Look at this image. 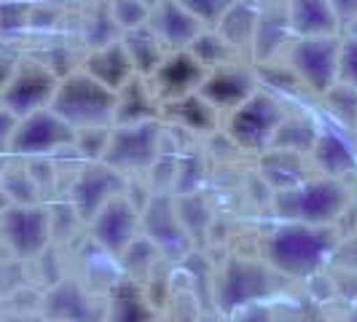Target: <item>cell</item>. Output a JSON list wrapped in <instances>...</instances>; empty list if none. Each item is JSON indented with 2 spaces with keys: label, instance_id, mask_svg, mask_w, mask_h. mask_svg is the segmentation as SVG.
<instances>
[{
  "label": "cell",
  "instance_id": "9c48e42d",
  "mask_svg": "<svg viewBox=\"0 0 357 322\" xmlns=\"http://www.w3.org/2000/svg\"><path fill=\"white\" fill-rule=\"evenodd\" d=\"M73 140H75V129L65 124L52 107H43L19 118L11 135L8 153L19 159H38L56 153L62 148H73Z\"/></svg>",
  "mask_w": 357,
  "mask_h": 322
},
{
  "label": "cell",
  "instance_id": "d6a6232c",
  "mask_svg": "<svg viewBox=\"0 0 357 322\" xmlns=\"http://www.w3.org/2000/svg\"><path fill=\"white\" fill-rule=\"evenodd\" d=\"M3 188L11 197V204H38L40 201V188L33 180L30 169H8L3 175Z\"/></svg>",
  "mask_w": 357,
  "mask_h": 322
},
{
  "label": "cell",
  "instance_id": "8d00e7d4",
  "mask_svg": "<svg viewBox=\"0 0 357 322\" xmlns=\"http://www.w3.org/2000/svg\"><path fill=\"white\" fill-rule=\"evenodd\" d=\"M231 3L234 0H180V6L197 19L202 27H215Z\"/></svg>",
  "mask_w": 357,
  "mask_h": 322
},
{
  "label": "cell",
  "instance_id": "ab89813d",
  "mask_svg": "<svg viewBox=\"0 0 357 322\" xmlns=\"http://www.w3.org/2000/svg\"><path fill=\"white\" fill-rule=\"evenodd\" d=\"M258 75H261V81L271 84L277 91H293L296 84H301L298 75H296L293 70H266V68H261Z\"/></svg>",
  "mask_w": 357,
  "mask_h": 322
},
{
  "label": "cell",
  "instance_id": "603a6c76",
  "mask_svg": "<svg viewBox=\"0 0 357 322\" xmlns=\"http://www.w3.org/2000/svg\"><path fill=\"white\" fill-rule=\"evenodd\" d=\"M84 70L113 91H119L129 78L137 75V72H135V65H132V59H129V54H126V49H124V43H121V38L113 40V43H107V46L91 49Z\"/></svg>",
  "mask_w": 357,
  "mask_h": 322
},
{
  "label": "cell",
  "instance_id": "ba28073f",
  "mask_svg": "<svg viewBox=\"0 0 357 322\" xmlns=\"http://www.w3.org/2000/svg\"><path fill=\"white\" fill-rule=\"evenodd\" d=\"M59 84V75L38 59H19L17 70L0 89V105L11 110L17 118H24L36 110L52 105V97Z\"/></svg>",
  "mask_w": 357,
  "mask_h": 322
},
{
  "label": "cell",
  "instance_id": "836d02e7",
  "mask_svg": "<svg viewBox=\"0 0 357 322\" xmlns=\"http://www.w3.org/2000/svg\"><path fill=\"white\" fill-rule=\"evenodd\" d=\"M107 140H110V126H86V129H75L73 148L84 161H102Z\"/></svg>",
  "mask_w": 357,
  "mask_h": 322
},
{
  "label": "cell",
  "instance_id": "74e56055",
  "mask_svg": "<svg viewBox=\"0 0 357 322\" xmlns=\"http://www.w3.org/2000/svg\"><path fill=\"white\" fill-rule=\"evenodd\" d=\"M226 322H277L274 320V309L271 301H255V304H245L226 314Z\"/></svg>",
  "mask_w": 357,
  "mask_h": 322
},
{
  "label": "cell",
  "instance_id": "bcb514c9",
  "mask_svg": "<svg viewBox=\"0 0 357 322\" xmlns=\"http://www.w3.org/2000/svg\"><path fill=\"white\" fill-rule=\"evenodd\" d=\"M27 3H40V6H52V3H65V0H27Z\"/></svg>",
  "mask_w": 357,
  "mask_h": 322
},
{
  "label": "cell",
  "instance_id": "f1b7e54d",
  "mask_svg": "<svg viewBox=\"0 0 357 322\" xmlns=\"http://www.w3.org/2000/svg\"><path fill=\"white\" fill-rule=\"evenodd\" d=\"M175 204H178V215L183 229L191 236L194 247H199V239L210 229V207H207L210 201H204V197H199L197 191H194V194H180L175 199Z\"/></svg>",
  "mask_w": 357,
  "mask_h": 322
},
{
  "label": "cell",
  "instance_id": "7c38bea8",
  "mask_svg": "<svg viewBox=\"0 0 357 322\" xmlns=\"http://www.w3.org/2000/svg\"><path fill=\"white\" fill-rule=\"evenodd\" d=\"M40 312L49 322H105L107 296L68 277L40 296Z\"/></svg>",
  "mask_w": 357,
  "mask_h": 322
},
{
  "label": "cell",
  "instance_id": "d6986e66",
  "mask_svg": "<svg viewBox=\"0 0 357 322\" xmlns=\"http://www.w3.org/2000/svg\"><path fill=\"white\" fill-rule=\"evenodd\" d=\"M258 172H261V180L274 194L296 188L304 180L312 178V167L306 164L304 153L285 151V148H266L261 153V161H258Z\"/></svg>",
  "mask_w": 357,
  "mask_h": 322
},
{
  "label": "cell",
  "instance_id": "30bf717a",
  "mask_svg": "<svg viewBox=\"0 0 357 322\" xmlns=\"http://www.w3.org/2000/svg\"><path fill=\"white\" fill-rule=\"evenodd\" d=\"M86 226H89L91 242L105 255L119 261L126 247L143 233V210L126 194H121L110 199Z\"/></svg>",
  "mask_w": 357,
  "mask_h": 322
},
{
  "label": "cell",
  "instance_id": "52a82bcc",
  "mask_svg": "<svg viewBox=\"0 0 357 322\" xmlns=\"http://www.w3.org/2000/svg\"><path fill=\"white\" fill-rule=\"evenodd\" d=\"M282 118H285V110L280 105V100L268 91H255L242 105L231 110L229 137L239 151L264 153Z\"/></svg>",
  "mask_w": 357,
  "mask_h": 322
},
{
  "label": "cell",
  "instance_id": "f35d334b",
  "mask_svg": "<svg viewBox=\"0 0 357 322\" xmlns=\"http://www.w3.org/2000/svg\"><path fill=\"white\" fill-rule=\"evenodd\" d=\"M339 81H344V84H352V86L357 89V36L341 43Z\"/></svg>",
  "mask_w": 357,
  "mask_h": 322
},
{
  "label": "cell",
  "instance_id": "f6af8a7d",
  "mask_svg": "<svg viewBox=\"0 0 357 322\" xmlns=\"http://www.w3.org/2000/svg\"><path fill=\"white\" fill-rule=\"evenodd\" d=\"M349 255H352V268H355V274H357V233H355V239H352V247H349Z\"/></svg>",
  "mask_w": 357,
  "mask_h": 322
},
{
  "label": "cell",
  "instance_id": "5bb4252c",
  "mask_svg": "<svg viewBox=\"0 0 357 322\" xmlns=\"http://www.w3.org/2000/svg\"><path fill=\"white\" fill-rule=\"evenodd\" d=\"M126 194L124 172L113 169L105 161H86L70 188V204L84 223L105 207L110 199Z\"/></svg>",
  "mask_w": 357,
  "mask_h": 322
},
{
  "label": "cell",
  "instance_id": "4316f807",
  "mask_svg": "<svg viewBox=\"0 0 357 322\" xmlns=\"http://www.w3.org/2000/svg\"><path fill=\"white\" fill-rule=\"evenodd\" d=\"M290 33L285 11H271V14H258V24H255V36H252L250 52L255 54L258 62H266L271 54L280 52V46L285 43Z\"/></svg>",
  "mask_w": 357,
  "mask_h": 322
},
{
  "label": "cell",
  "instance_id": "cb8c5ba5",
  "mask_svg": "<svg viewBox=\"0 0 357 322\" xmlns=\"http://www.w3.org/2000/svg\"><path fill=\"white\" fill-rule=\"evenodd\" d=\"M161 116H167L169 121H175L188 132H197V135H213L218 126V110L199 91L185 94L180 100L161 102Z\"/></svg>",
  "mask_w": 357,
  "mask_h": 322
},
{
  "label": "cell",
  "instance_id": "5b68a950",
  "mask_svg": "<svg viewBox=\"0 0 357 322\" xmlns=\"http://www.w3.org/2000/svg\"><path fill=\"white\" fill-rule=\"evenodd\" d=\"M164 148V126L159 118L140 124L110 126V140L102 161L119 172H140L151 169Z\"/></svg>",
  "mask_w": 357,
  "mask_h": 322
},
{
  "label": "cell",
  "instance_id": "8fae6325",
  "mask_svg": "<svg viewBox=\"0 0 357 322\" xmlns=\"http://www.w3.org/2000/svg\"><path fill=\"white\" fill-rule=\"evenodd\" d=\"M341 40L336 36L296 38L290 46V70L312 91H328L339 81Z\"/></svg>",
  "mask_w": 357,
  "mask_h": 322
},
{
  "label": "cell",
  "instance_id": "7a4b0ae2",
  "mask_svg": "<svg viewBox=\"0 0 357 322\" xmlns=\"http://www.w3.org/2000/svg\"><path fill=\"white\" fill-rule=\"evenodd\" d=\"M290 279L271 268L264 258L231 255L218 271L213 285V309L229 314L234 309L255 301H274L285 293Z\"/></svg>",
  "mask_w": 357,
  "mask_h": 322
},
{
  "label": "cell",
  "instance_id": "4fadbf2b",
  "mask_svg": "<svg viewBox=\"0 0 357 322\" xmlns=\"http://www.w3.org/2000/svg\"><path fill=\"white\" fill-rule=\"evenodd\" d=\"M143 233L159 247L167 261H175V263H180L194 250L191 236L180 223L175 197L161 194V191L148 199V204L143 207Z\"/></svg>",
  "mask_w": 357,
  "mask_h": 322
},
{
  "label": "cell",
  "instance_id": "4dcf8cb0",
  "mask_svg": "<svg viewBox=\"0 0 357 322\" xmlns=\"http://www.w3.org/2000/svg\"><path fill=\"white\" fill-rule=\"evenodd\" d=\"M325 105L331 110V116L339 118V124L344 126H357V89L352 84L336 81L328 91H322Z\"/></svg>",
  "mask_w": 357,
  "mask_h": 322
},
{
  "label": "cell",
  "instance_id": "b9f144b4",
  "mask_svg": "<svg viewBox=\"0 0 357 322\" xmlns=\"http://www.w3.org/2000/svg\"><path fill=\"white\" fill-rule=\"evenodd\" d=\"M0 322H49L43 317L40 309H14V312H3Z\"/></svg>",
  "mask_w": 357,
  "mask_h": 322
},
{
  "label": "cell",
  "instance_id": "d4e9b609",
  "mask_svg": "<svg viewBox=\"0 0 357 322\" xmlns=\"http://www.w3.org/2000/svg\"><path fill=\"white\" fill-rule=\"evenodd\" d=\"M258 8L248 3V0H234L226 8V14L220 17V22L215 24V30L220 33V38L231 46L234 52L239 49H250L252 36H255V24H258Z\"/></svg>",
  "mask_w": 357,
  "mask_h": 322
},
{
  "label": "cell",
  "instance_id": "7bdbcfd3",
  "mask_svg": "<svg viewBox=\"0 0 357 322\" xmlns=\"http://www.w3.org/2000/svg\"><path fill=\"white\" fill-rule=\"evenodd\" d=\"M333 6V14L341 22H355L357 19V0H331Z\"/></svg>",
  "mask_w": 357,
  "mask_h": 322
},
{
  "label": "cell",
  "instance_id": "ee69618b",
  "mask_svg": "<svg viewBox=\"0 0 357 322\" xmlns=\"http://www.w3.org/2000/svg\"><path fill=\"white\" fill-rule=\"evenodd\" d=\"M199 322H226V314H220L218 309H210V312L204 309V312H202V320Z\"/></svg>",
  "mask_w": 357,
  "mask_h": 322
},
{
  "label": "cell",
  "instance_id": "f546056e",
  "mask_svg": "<svg viewBox=\"0 0 357 322\" xmlns=\"http://www.w3.org/2000/svg\"><path fill=\"white\" fill-rule=\"evenodd\" d=\"M188 52L197 56L199 62L207 68V70H213L218 65H226L229 59H231V46L220 38L218 30H202L194 40H191V46H188Z\"/></svg>",
  "mask_w": 357,
  "mask_h": 322
},
{
  "label": "cell",
  "instance_id": "277c9868",
  "mask_svg": "<svg viewBox=\"0 0 357 322\" xmlns=\"http://www.w3.org/2000/svg\"><path fill=\"white\" fill-rule=\"evenodd\" d=\"M49 107L73 129L110 126L116 110V91L91 78L86 70H75L59 78Z\"/></svg>",
  "mask_w": 357,
  "mask_h": 322
},
{
  "label": "cell",
  "instance_id": "7dc6e473",
  "mask_svg": "<svg viewBox=\"0 0 357 322\" xmlns=\"http://www.w3.org/2000/svg\"><path fill=\"white\" fill-rule=\"evenodd\" d=\"M344 322H357V306L349 312V314H347V320H344Z\"/></svg>",
  "mask_w": 357,
  "mask_h": 322
},
{
  "label": "cell",
  "instance_id": "8992f818",
  "mask_svg": "<svg viewBox=\"0 0 357 322\" xmlns=\"http://www.w3.org/2000/svg\"><path fill=\"white\" fill-rule=\"evenodd\" d=\"M0 236L8 252L19 261H36L49 250L52 215L49 207L38 204H8L0 213Z\"/></svg>",
  "mask_w": 357,
  "mask_h": 322
},
{
  "label": "cell",
  "instance_id": "1f68e13d",
  "mask_svg": "<svg viewBox=\"0 0 357 322\" xmlns=\"http://www.w3.org/2000/svg\"><path fill=\"white\" fill-rule=\"evenodd\" d=\"M84 33H86V43H89L91 49H100V46H107V43H113V40H119V24H116V19L110 14V6H97L94 11L89 14L86 19V27H84Z\"/></svg>",
  "mask_w": 357,
  "mask_h": 322
},
{
  "label": "cell",
  "instance_id": "ffe728a7",
  "mask_svg": "<svg viewBox=\"0 0 357 322\" xmlns=\"http://www.w3.org/2000/svg\"><path fill=\"white\" fill-rule=\"evenodd\" d=\"M287 24L296 38L336 36L339 19L331 0H287Z\"/></svg>",
  "mask_w": 357,
  "mask_h": 322
},
{
  "label": "cell",
  "instance_id": "7402d4cb",
  "mask_svg": "<svg viewBox=\"0 0 357 322\" xmlns=\"http://www.w3.org/2000/svg\"><path fill=\"white\" fill-rule=\"evenodd\" d=\"M161 116V102L151 86H145L140 75L129 78L121 89L116 91V110H113V126L140 124Z\"/></svg>",
  "mask_w": 357,
  "mask_h": 322
},
{
  "label": "cell",
  "instance_id": "e575fe53",
  "mask_svg": "<svg viewBox=\"0 0 357 322\" xmlns=\"http://www.w3.org/2000/svg\"><path fill=\"white\" fill-rule=\"evenodd\" d=\"M107 6H110V14L121 33L140 27L151 17V6H145L143 0H110Z\"/></svg>",
  "mask_w": 357,
  "mask_h": 322
},
{
  "label": "cell",
  "instance_id": "2e32d148",
  "mask_svg": "<svg viewBox=\"0 0 357 322\" xmlns=\"http://www.w3.org/2000/svg\"><path fill=\"white\" fill-rule=\"evenodd\" d=\"M258 91V78L255 72L239 65H218L213 70H207L199 94L215 107V110H234L239 107L248 97H252Z\"/></svg>",
  "mask_w": 357,
  "mask_h": 322
},
{
  "label": "cell",
  "instance_id": "ac0fdd59",
  "mask_svg": "<svg viewBox=\"0 0 357 322\" xmlns=\"http://www.w3.org/2000/svg\"><path fill=\"white\" fill-rule=\"evenodd\" d=\"M148 24L159 36L161 43L167 46V52L188 49L191 40L204 30L197 19L180 6V0H161L159 6H153Z\"/></svg>",
  "mask_w": 357,
  "mask_h": 322
},
{
  "label": "cell",
  "instance_id": "9a60e30c",
  "mask_svg": "<svg viewBox=\"0 0 357 322\" xmlns=\"http://www.w3.org/2000/svg\"><path fill=\"white\" fill-rule=\"evenodd\" d=\"M204 75H207V68L197 56L188 49H178V52L167 54L159 68L151 72V89L159 102H169V100H180L185 94L199 91Z\"/></svg>",
  "mask_w": 357,
  "mask_h": 322
},
{
  "label": "cell",
  "instance_id": "3957f363",
  "mask_svg": "<svg viewBox=\"0 0 357 322\" xmlns=\"http://www.w3.org/2000/svg\"><path fill=\"white\" fill-rule=\"evenodd\" d=\"M349 188L341 178H309L296 188L277 191L271 210L280 220L309 223V226H336L341 215L349 210Z\"/></svg>",
  "mask_w": 357,
  "mask_h": 322
},
{
  "label": "cell",
  "instance_id": "484cf974",
  "mask_svg": "<svg viewBox=\"0 0 357 322\" xmlns=\"http://www.w3.org/2000/svg\"><path fill=\"white\" fill-rule=\"evenodd\" d=\"M121 43H124L126 54H129V59L135 65V72H143V75H151L161 65V59L167 56V46L151 30L148 22L135 27V30L121 33Z\"/></svg>",
  "mask_w": 357,
  "mask_h": 322
},
{
  "label": "cell",
  "instance_id": "6da1fadb",
  "mask_svg": "<svg viewBox=\"0 0 357 322\" xmlns=\"http://www.w3.org/2000/svg\"><path fill=\"white\" fill-rule=\"evenodd\" d=\"M336 250H339L336 226L280 220L277 229L264 242V261L293 282V279L317 277L325 263L336 255Z\"/></svg>",
  "mask_w": 357,
  "mask_h": 322
},
{
  "label": "cell",
  "instance_id": "d590c367",
  "mask_svg": "<svg viewBox=\"0 0 357 322\" xmlns=\"http://www.w3.org/2000/svg\"><path fill=\"white\" fill-rule=\"evenodd\" d=\"M30 27L27 0H0V36H19Z\"/></svg>",
  "mask_w": 357,
  "mask_h": 322
},
{
  "label": "cell",
  "instance_id": "60d3db41",
  "mask_svg": "<svg viewBox=\"0 0 357 322\" xmlns=\"http://www.w3.org/2000/svg\"><path fill=\"white\" fill-rule=\"evenodd\" d=\"M17 116L11 110L0 105V156L8 153V145H11V135H14V126H17Z\"/></svg>",
  "mask_w": 357,
  "mask_h": 322
},
{
  "label": "cell",
  "instance_id": "44dd1931",
  "mask_svg": "<svg viewBox=\"0 0 357 322\" xmlns=\"http://www.w3.org/2000/svg\"><path fill=\"white\" fill-rule=\"evenodd\" d=\"M309 153L314 159L312 161L314 169L325 178H344V175L357 169V153L352 143L333 129L317 132V140H314Z\"/></svg>",
  "mask_w": 357,
  "mask_h": 322
},
{
  "label": "cell",
  "instance_id": "83f0119b",
  "mask_svg": "<svg viewBox=\"0 0 357 322\" xmlns=\"http://www.w3.org/2000/svg\"><path fill=\"white\" fill-rule=\"evenodd\" d=\"M317 140V126L309 116H285L271 135L268 148H285L296 153H309Z\"/></svg>",
  "mask_w": 357,
  "mask_h": 322
},
{
  "label": "cell",
  "instance_id": "681fc988",
  "mask_svg": "<svg viewBox=\"0 0 357 322\" xmlns=\"http://www.w3.org/2000/svg\"><path fill=\"white\" fill-rule=\"evenodd\" d=\"M0 320H3V306H0Z\"/></svg>",
  "mask_w": 357,
  "mask_h": 322
},
{
  "label": "cell",
  "instance_id": "c3c4849f",
  "mask_svg": "<svg viewBox=\"0 0 357 322\" xmlns=\"http://www.w3.org/2000/svg\"><path fill=\"white\" fill-rule=\"evenodd\" d=\"M143 3H145V6H151V8H153V6H159L161 0H143Z\"/></svg>",
  "mask_w": 357,
  "mask_h": 322
},
{
  "label": "cell",
  "instance_id": "e0dca14e",
  "mask_svg": "<svg viewBox=\"0 0 357 322\" xmlns=\"http://www.w3.org/2000/svg\"><path fill=\"white\" fill-rule=\"evenodd\" d=\"M105 296V322H159V309L151 301L148 287L126 274L107 287Z\"/></svg>",
  "mask_w": 357,
  "mask_h": 322
}]
</instances>
